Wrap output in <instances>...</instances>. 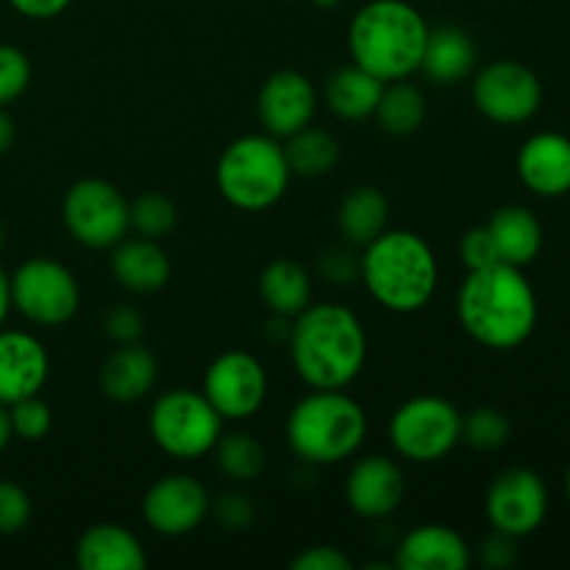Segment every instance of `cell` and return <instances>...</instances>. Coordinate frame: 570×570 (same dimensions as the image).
Wrapping results in <instances>:
<instances>
[{"instance_id":"cell-40","label":"cell","mask_w":570,"mask_h":570,"mask_svg":"<svg viewBox=\"0 0 570 570\" xmlns=\"http://www.w3.org/2000/svg\"><path fill=\"white\" fill-rule=\"evenodd\" d=\"M354 562L337 546H312L293 560V570H351Z\"/></svg>"},{"instance_id":"cell-29","label":"cell","mask_w":570,"mask_h":570,"mask_svg":"<svg viewBox=\"0 0 570 570\" xmlns=\"http://www.w3.org/2000/svg\"><path fill=\"white\" fill-rule=\"evenodd\" d=\"M284 156L293 170V176L304 178H321L337 167L340 161V145L323 128H315L309 122L306 128L295 131L293 137L284 139Z\"/></svg>"},{"instance_id":"cell-2","label":"cell","mask_w":570,"mask_h":570,"mask_svg":"<svg viewBox=\"0 0 570 570\" xmlns=\"http://www.w3.org/2000/svg\"><path fill=\"white\" fill-rule=\"evenodd\" d=\"M289 360L312 390H345L367 360V334L356 312L340 304H309L293 317Z\"/></svg>"},{"instance_id":"cell-7","label":"cell","mask_w":570,"mask_h":570,"mask_svg":"<svg viewBox=\"0 0 570 570\" xmlns=\"http://www.w3.org/2000/svg\"><path fill=\"white\" fill-rule=\"evenodd\" d=\"M148 429L159 451L187 462L212 454L223 434V417L204 393L178 387L154 401Z\"/></svg>"},{"instance_id":"cell-31","label":"cell","mask_w":570,"mask_h":570,"mask_svg":"<svg viewBox=\"0 0 570 570\" xmlns=\"http://www.w3.org/2000/svg\"><path fill=\"white\" fill-rule=\"evenodd\" d=\"M128 217L139 237L161 239L176 228L178 209L165 193H142L134 204H128Z\"/></svg>"},{"instance_id":"cell-17","label":"cell","mask_w":570,"mask_h":570,"mask_svg":"<svg viewBox=\"0 0 570 570\" xmlns=\"http://www.w3.org/2000/svg\"><path fill=\"white\" fill-rule=\"evenodd\" d=\"M50 376V356L33 334L0 328V404L37 395Z\"/></svg>"},{"instance_id":"cell-41","label":"cell","mask_w":570,"mask_h":570,"mask_svg":"<svg viewBox=\"0 0 570 570\" xmlns=\"http://www.w3.org/2000/svg\"><path fill=\"white\" fill-rule=\"evenodd\" d=\"M321 276L332 284H351L360 276V259L345 248H332L321 256Z\"/></svg>"},{"instance_id":"cell-24","label":"cell","mask_w":570,"mask_h":570,"mask_svg":"<svg viewBox=\"0 0 570 570\" xmlns=\"http://www.w3.org/2000/svg\"><path fill=\"white\" fill-rule=\"evenodd\" d=\"M499 259L512 267H527L543 248V226L527 206H501L488 223Z\"/></svg>"},{"instance_id":"cell-32","label":"cell","mask_w":570,"mask_h":570,"mask_svg":"<svg viewBox=\"0 0 570 570\" xmlns=\"http://www.w3.org/2000/svg\"><path fill=\"white\" fill-rule=\"evenodd\" d=\"M512 423L495 406H476L462 415V440L476 451H499L510 443Z\"/></svg>"},{"instance_id":"cell-39","label":"cell","mask_w":570,"mask_h":570,"mask_svg":"<svg viewBox=\"0 0 570 570\" xmlns=\"http://www.w3.org/2000/svg\"><path fill=\"white\" fill-rule=\"evenodd\" d=\"M479 566L488 570H507L518 562V538H510L504 532H495L484 538L476 549Z\"/></svg>"},{"instance_id":"cell-26","label":"cell","mask_w":570,"mask_h":570,"mask_svg":"<svg viewBox=\"0 0 570 570\" xmlns=\"http://www.w3.org/2000/svg\"><path fill=\"white\" fill-rule=\"evenodd\" d=\"M259 295L267 309L276 312V315H301L312 301L309 271L289 256H278V259L267 262L265 271H262Z\"/></svg>"},{"instance_id":"cell-21","label":"cell","mask_w":570,"mask_h":570,"mask_svg":"<svg viewBox=\"0 0 570 570\" xmlns=\"http://www.w3.org/2000/svg\"><path fill=\"white\" fill-rule=\"evenodd\" d=\"M170 256L159 245V239L134 237L120 239L111 254V276L122 289L134 295L159 293L170 282Z\"/></svg>"},{"instance_id":"cell-3","label":"cell","mask_w":570,"mask_h":570,"mask_svg":"<svg viewBox=\"0 0 570 570\" xmlns=\"http://www.w3.org/2000/svg\"><path fill=\"white\" fill-rule=\"evenodd\" d=\"M360 278L379 306L395 315H412L432 301L440 267L421 234L384 228L360 256Z\"/></svg>"},{"instance_id":"cell-45","label":"cell","mask_w":570,"mask_h":570,"mask_svg":"<svg viewBox=\"0 0 570 570\" xmlns=\"http://www.w3.org/2000/svg\"><path fill=\"white\" fill-rule=\"evenodd\" d=\"M14 432H11V417H9V406L0 404V454L6 451V445L11 443Z\"/></svg>"},{"instance_id":"cell-4","label":"cell","mask_w":570,"mask_h":570,"mask_svg":"<svg viewBox=\"0 0 570 570\" xmlns=\"http://www.w3.org/2000/svg\"><path fill=\"white\" fill-rule=\"evenodd\" d=\"M429 26L406 0H371L348 26V50L354 65L379 81H401L421 70Z\"/></svg>"},{"instance_id":"cell-33","label":"cell","mask_w":570,"mask_h":570,"mask_svg":"<svg viewBox=\"0 0 570 570\" xmlns=\"http://www.w3.org/2000/svg\"><path fill=\"white\" fill-rule=\"evenodd\" d=\"M9 417L14 438L26 440V443H39V440L48 438L50 426H53V412L39 399V393L9 404Z\"/></svg>"},{"instance_id":"cell-1","label":"cell","mask_w":570,"mask_h":570,"mask_svg":"<svg viewBox=\"0 0 570 570\" xmlns=\"http://www.w3.org/2000/svg\"><path fill=\"white\" fill-rule=\"evenodd\" d=\"M456 317L473 343L512 351L527 343L538 326V295L523 276V267L499 262L468 271L456 293Z\"/></svg>"},{"instance_id":"cell-23","label":"cell","mask_w":570,"mask_h":570,"mask_svg":"<svg viewBox=\"0 0 570 570\" xmlns=\"http://www.w3.org/2000/svg\"><path fill=\"white\" fill-rule=\"evenodd\" d=\"M473 67H476V42L471 33L456 26L429 28L421 59V72L429 81L454 87L471 76Z\"/></svg>"},{"instance_id":"cell-10","label":"cell","mask_w":570,"mask_h":570,"mask_svg":"<svg viewBox=\"0 0 570 570\" xmlns=\"http://www.w3.org/2000/svg\"><path fill=\"white\" fill-rule=\"evenodd\" d=\"M61 220L76 243L95 250L115 248L131 228L126 195L106 178H81L72 184L61 200Z\"/></svg>"},{"instance_id":"cell-19","label":"cell","mask_w":570,"mask_h":570,"mask_svg":"<svg viewBox=\"0 0 570 570\" xmlns=\"http://www.w3.org/2000/svg\"><path fill=\"white\" fill-rule=\"evenodd\" d=\"M518 176L523 187L540 198H560L570 193V137L540 131L518 150Z\"/></svg>"},{"instance_id":"cell-6","label":"cell","mask_w":570,"mask_h":570,"mask_svg":"<svg viewBox=\"0 0 570 570\" xmlns=\"http://www.w3.org/2000/svg\"><path fill=\"white\" fill-rule=\"evenodd\" d=\"M217 189L243 212H265L284 198L293 170L282 139L271 134H248L228 145L217 159Z\"/></svg>"},{"instance_id":"cell-11","label":"cell","mask_w":570,"mask_h":570,"mask_svg":"<svg viewBox=\"0 0 570 570\" xmlns=\"http://www.w3.org/2000/svg\"><path fill=\"white\" fill-rule=\"evenodd\" d=\"M473 106L495 126H521L532 120L543 104L538 72L512 59L490 61L473 76Z\"/></svg>"},{"instance_id":"cell-35","label":"cell","mask_w":570,"mask_h":570,"mask_svg":"<svg viewBox=\"0 0 570 570\" xmlns=\"http://www.w3.org/2000/svg\"><path fill=\"white\" fill-rule=\"evenodd\" d=\"M33 515L31 495L11 479H0V534H17Z\"/></svg>"},{"instance_id":"cell-12","label":"cell","mask_w":570,"mask_h":570,"mask_svg":"<svg viewBox=\"0 0 570 570\" xmlns=\"http://www.w3.org/2000/svg\"><path fill=\"white\" fill-rule=\"evenodd\" d=\"M484 512L495 532L510 538H529L549 515V488L529 468H510L490 482Z\"/></svg>"},{"instance_id":"cell-22","label":"cell","mask_w":570,"mask_h":570,"mask_svg":"<svg viewBox=\"0 0 570 570\" xmlns=\"http://www.w3.org/2000/svg\"><path fill=\"white\" fill-rule=\"evenodd\" d=\"M76 566L81 570H142L145 546L120 523H95L78 538Z\"/></svg>"},{"instance_id":"cell-16","label":"cell","mask_w":570,"mask_h":570,"mask_svg":"<svg viewBox=\"0 0 570 570\" xmlns=\"http://www.w3.org/2000/svg\"><path fill=\"white\" fill-rule=\"evenodd\" d=\"M406 493L404 471L384 454L362 456L345 476V501L365 521H384L401 507Z\"/></svg>"},{"instance_id":"cell-36","label":"cell","mask_w":570,"mask_h":570,"mask_svg":"<svg viewBox=\"0 0 570 570\" xmlns=\"http://www.w3.org/2000/svg\"><path fill=\"white\" fill-rule=\"evenodd\" d=\"M100 328H104V334L115 345L139 343L145 334V317L139 315L137 306L115 304L111 309H106L104 321H100Z\"/></svg>"},{"instance_id":"cell-48","label":"cell","mask_w":570,"mask_h":570,"mask_svg":"<svg viewBox=\"0 0 570 570\" xmlns=\"http://www.w3.org/2000/svg\"><path fill=\"white\" fill-rule=\"evenodd\" d=\"M6 245V232H3V223H0V250H3Z\"/></svg>"},{"instance_id":"cell-46","label":"cell","mask_w":570,"mask_h":570,"mask_svg":"<svg viewBox=\"0 0 570 570\" xmlns=\"http://www.w3.org/2000/svg\"><path fill=\"white\" fill-rule=\"evenodd\" d=\"M340 3L343 0H312V6H317V9H337Z\"/></svg>"},{"instance_id":"cell-14","label":"cell","mask_w":570,"mask_h":570,"mask_svg":"<svg viewBox=\"0 0 570 570\" xmlns=\"http://www.w3.org/2000/svg\"><path fill=\"white\" fill-rule=\"evenodd\" d=\"M209 490L189 473H167L142 495V518L161 538H184L209 515Z\"/></svg>"},{"instance_id":"cell-28","label":"cell","mask_w":570,"mask_h":570,"mask_svg":"<svg viewBox=\"0 0 570 570\" xmlns=\"http://www.w3.org/2000/svg\"><path fill=\"white\" fill-rule=\"evenodd\" d=\"M373 117L393 137H410L426 120V95H423L421 87L406 81V78L384 83V92L379 98L376 115Z\"/></svg>"},{"instance_id":"cell-44","label":"cell","mask_w":570,"mask_h":570,"mask_svg":"<svg viewBox=\"0 0 570 570\" xmlns=\"http://www.w3.org/2000/svg\"><path fill=\"white\" fill-rule=\"evenodd\" d=\"M9 312H11V284H9V276H6V271L0 267V328H3Z\"/></svg>"},{"instance_id":"cell-47","label":"cell","mask_w":570,"mask_h":570,"mask_svg":"<svg viewBox=\"0 0 570 570\" xmlns=\"http://www.w3.org/2000/svg\"><path fill=\"white\" fill-rule=\"evenodd\" d=\"M566 495H568V504H570V468H568V473H566Z\"/></svg>"},{"instance_id":"cell-13","label":"cell","mask_w":570,"mask_h":570,"mask_svg":"<svg viewBox=\"0 0 570 570\" xmlns=\"http://www.w3.org/2000/svg\"><path fill=\"white\" fill-rule=\"evenodd\" d=\"M223 421H248L267 399L265 365L248 351H226L204 373V390Z\"/></svg>"},{"instance_id":"cell-9","label":"cell","mask_w":570,"mask_h":570,"mask_svg":"<svg viewBox=\"0 0 570 570\" xmlns=\"http://www.w3.org/2000/svg\"><path fill=\"white\" fill-rule=\"evenodd\" d=\"M9 284L11 309L37 326H65L76 317L78 304H81L76 276L50 256H33L22 262L9 276Z\"/></svg>"},{"instance_id":"cell-27","label":"cell","mask_w":570,"mask_h":570,"mask_svg":"<svg viewBox=\"0 0 570 570\" xmlns=\"http://www.w3.org/2000/svg\"><path fill=\"white\" fill-rule=\"evenodd\" d=\"M387 198H384L382 189L371 187V184H362V187L351 189L337 212L340 234H343L351 245H362V248H365L367 243H373V239L387 228Z\"/></svg>"},{"instance_id":"cell-18","label":"cell","mask_w":570,"mask_h":570,"mask_svg":"<svg viewBox=\"0 0 570 570\" xmlns=\"http://www.w3.org/2000/svg\"><path fill=\"white\" fill-rule=\"evenodd\" d=\"M393 562L399 570H468L473 549L456 529L423 523L399 540Z\"/></svg>"},{"instance_id":"cell-5","label":"cell","mask_w":570,"mask_h":570,"mask_svg":"<svg viewBox=\"0 0 570 570\" xmlns=\"http://www.w3.org/2000/svg\"><path fill=\"white\" fill-rule=\"evenodd\" d=\"M367 415L343 390H312L287 415V443L304 465H340L362 449Z\"/></svg>"},{"instance_id":"cell-15","label":"cell","mask_w":570,"mask_h":570,"mask_svg":"<svg viewBox=\"0 0 570 570\" xmlns=\"http://www.w3.org/2000/svg\"><path fill=\"white\" fill-rule=\"evenodd\" d=\"M256 111L271 137L287 139L312 122L317 111V92L304 72L276 70L262 83Z\"/></svg>"},{"instance_id":"cell-42","label":"cell","mask_w":570,"mask_h":570,"mask_svg":"<svg viewBox=\"0 0 570 570\" xmlns=\"http://www.w3.org/2000/svg\"><path fill=\"white\" fill-rule=\"evenodd\" d=\"M9 6L28 20H53L70 6V0H9Z\"/></svg>"},{"instance_id":"cell-30","label":"cell","mask_w":570,"mask_h":570,"mask_svg":"<svg viewBox=\"0 0 570 570\" xmlns=\"http://www.w3.org/2000/svg\"><path fill=\"white\" fill-rule=\"evenodd\" d=\"M217 468L234 482H254L262 476L267 465V451L254 434L248 432H228L220 434L217 445L212 449Z\"/></svg>"},{"instance_id":"cell-8","label":"cell","mask_w":570,"mask_h":570,"mask_svg":"<svg viewBox=\"0 0 570 570\" xmlns=\"http://www.w3.org/2000/svg\"><path fill=\"white\" fill-rule=\"evenodd\" d=\"M387 438L399 456L432 465L462 443V412L440 395H415L393 412Z\"/></svg>"},{"instance_id":"cell-38","label":"cell","mask_w":570,"mask_h":570,"mask_svg":"<svg viewBox=\"0 0 570 570\" xmlns=\"http://www.w3.org/2000/svg\"><path fill=\"white\" fill-rule=\"evenodd\" d=\"M460 259L468 271H482V267L499 265V250H495V243L493 237H490L488 226L471 228V232L460 239Z\"/></svg>"},{"instance_id":"cell-37","label":"cell","mask_w":570,"mask_h":570,"mask_svg":"<svg viewBox=\"0 0 570 570\" xmlns=\"http://www.w3.org/2000/svg\"><path fill=\"white\" fill-rule=\"evenodd\" d=\"M209 510L215 512V521L220 523L226 532H245V529L254 527L256 521L254 501H250L245 493H239V490H234V493H223Z\"/></svg>"},{"instance_id":"cell-34","label":"cell","mask_w":570,"mask_h":570,"mask_svg":"<svg viewBox=\"0 0 570 570\" xmlns=\"http://www.w3.org/2000/svg\"><path fill=\"white\" fill-rule=\"evenodd\" d=\"M31 83V61L14 45H0V106L20 98Z\"/></svg>"},{"instance_id":"cell-43","label":"cell","mask_w":570,"mask_h":570,"mask_svg":"<svg viewBox=\"0 0 570 570\" xmlns=\"http://www.w3.org/2000/svg\"><path fill=\"white\" fill-rule=\"evenodd\" d=\"M14 137H17L14 120H11L9 111H6L3 106H0V154H6V150H9L11 145H14Z\"/></svg>"},{"instance_id":"cell-20","label":"cell","mask_w":570,"mask_h":570,"mask_svg":"<svg viewBox=\"0 0 570 570\" xmlns=\"http://www.w3.org/2000/svg\"><path fill=\"white\" fill-rule=\"evenodd\" d=\"M156 379H159V362H156L154 351L142 345V340L117 345L106 356L98 373L100 393L117 404H134V401L145 399L154 390Z\"/></svg>"},{"instance_id":"cell-25","label":"cell","mask_w":570,"mask_h":570,"mask_svg":"<svg viewBox=\"0 0 570 570\" xmlns=\"http://www.w3.org/2000/svg\"><path fill=\"white\" fill-rule=\"evenodd\" d=\"M384 92V81L362 70L360 65H348L334 70L323 83V98L326 106L340 120L360 122L376 115L379 98Z\"/></svg>"}]
</instances>
